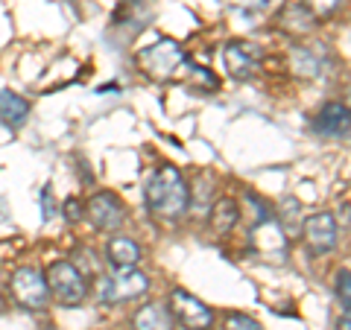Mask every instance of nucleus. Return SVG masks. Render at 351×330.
Listing matches in <instances>:
<instances>
[{"instance_id":"obj_1","label":"nucleus","mask_w":351,"mask_h":330,"mask_svg":"<svg viewBox=\"0 0 351 330\" xmlns=\"http://www.w3.org/2000/svg\"><path fill=\"white\" fill-rule=\"evenodd\" d=\"M191 205V190L184 184V175L164 164L152 173L147 181V207L161 219H179Z\"/></svg>"},{"instance_id":"obj_2","label":"nucleus","mask_w":351,"mask_h":330,"mask_svg":"<svg viewBox=\"0 0 351 330\" xmlns=\"http://www.w3.org/2000/svg\"><path fill=\"white\" fill-rule=\"evenodd\" d=\"M138 64L149 79L164 82V79H173V76L184 73V68H188V56H184L179 41L158 38L156 44H149V47H144L138 53Z\"/></svg>"},{"instance_id":"obj_3","label":"nucleus","mask_w":351,"mask_h":330,"mask_svg":"<svg viewBox=\"0 0 351 330\" xmlns=\"http://www.w3.org/2000/svg\"><path fill=\"white\" fill-rule=\"evenodd\" d=\"M44 281H47L50 295L64 307H80L85 301V295H88V278L68 260L50 263Z\"/></svg>"},{"instance_id":"obj_4","label":"nucleus","mask_w":351,"mask_h":330,"mask_svg":"<svg viewBox=\"0 0 351 330\" xmlns=\"http://www.w3.org/2000/svg\"><path fill=\"white\" fill-rule=\"evenodd\" d=\"M149 290V278L141 269H114V275L100 278V301L103 304H123L132 299H141Z\"/></svg>"},{"instance_id":"obj_5","label":"nucleus","mask_w":351,"mask_h":330,"mask_svg":"<svg viewBox=\"0 0 351 330\" xmlns=\"http://www.w3.org/2000/svg\"><path fill=\"white\" fill-rule=\"evenodd\" d=\"M170 316L173 322H179L184 330H211L214 313L205 301H199L188 290H173L170 292Z\"/></svg>"},{"instance_id":"obj_6","label":"nucleus","mask_w":351,"mask_h":330,"mask_svg":"<svg viewBox=\"0 0 351 330\" xmlns=\"http://www.w3.org/2000/svg\"><path fill=\"white\" fill-rule=\"evenodd\" d=\"M12 299L24 307V310H44L50 301V290H47V281H44V272L24 266L12 275Z\"/></svg>"},{"instance_id":"obj_7","label":"nucleus","mask_w":351,"mask_h":330,"mask_svg":"<svg viewBox=\"0 0 351 330\" xmlns=\"http://www.w3.org/2000/svg\"><path fill=\"white\" fill-rule=\"evenodd\" d=\"M252 251L261 260H272V263H284L287 260V237L278 228L276 219H261L252 231Z\"/></svg>"},{"instance_id":"obj_8","label":"nucleus","mask_w":351,"mask_h":330,"mask_svg":"<svg viewBox=\"0 0 351 330\" xmlns=\"http://www.w3.org/2000/svg\"><path fill=\"white\" fill-rule=\"evenodd\" d=\"M223 64L232 79H252L261 71V50L249 41H228L223 47Z\"/></svg>"},{"instance_id":"obj_9","label":"nucleus","mask_w":351,"mask_h":330,"mask_svg":"<svg viewBox=\"0 0 351 330\" xmlns=\"http://www.w3.org/2000/svg\"><path fill=\"white\" fill-rule=\"evenodd\" d=\"M85 211H88V219H91V225L100 228V231H114V228L123 225V219H126L123 202H120L114 193H108V190L94 193Z\"/></svg>"},{"instance_id":"obj_10","label":"nucleus","mask_w":351,"mask_h":330,"mask_svg":"<svg viewBox=\"0 0 351 330\" xmlns=\"http://www.w3.org/2000/svg\"><path fill=\"white\" fill-rule=\"evenodd\" d=\"M302 234H304V243L311 246V251L316 255H325L331 251L339 240V228H337V219L334 214H313L302 223Z\"/></svg>"},{"instance_id":"obj_11","label":"nucleus","mask_w":351,"mask_h":330,"mask_svg":"<svg viewBox=\"0 0 351 330\" xmlns=\"http://www.w3.org/2000/svg\"><path fill=\"white\" fill-rule=\"evenodd\" d=\"M313 129L322 138H348V105L346 103H325L313 117Z\"/></svg>"},{"instance_id":"obj_12","label":"nucleus","mask_w":351,"mask_h":330,"mask_svg":"<svg viewBox=\"0 0 351 330\" xmlns=\"http://www.w3.org/2000/svg\"><path fill=\"white\" fill-rule=\"evenodd\" d=\"M29 120V103L15 91H0V123L18 131Z\"/></svg>"},{"instance_id":"obj_13","label":"nucleus","mask_w":351,"mask_h":330,"mask_svg":"<svg viewBox=\"0 0 351 330\" xmlns=\"http://www.w3.org/2000/svg\"><path fill=\"white\" fill-rule=\"evenodd\" d=\"M132 327L135 330H176V322H173L167 307L152 301V304H144L132 316Z\"/></svg>"},{"instance_id":"obj_14","label":"nucleus","mask_w":351,"mask_h":330,"mask_svg":"<svg viewBox=\"0 0 351 330\" xmlns=\"http://www.w3.org/2000/svg\"><path fill=\"white\" fill-rule=\"evenodd\" d=\"M141 260V246L132 237H112L108 240V263L114 269H135Z\"/></svg>"},{"instance_id":"obj_15","label":"nucleus","mask_w":351,"mask_h":330,"mask_svg":"<svg viewBox=\"0 0 351 330\" xmlns=\"http://www.w3.org/2000/svg\"><path fill=\"white\" fill-rule=\"evenodd\" d=\"M237 223H240V205L232 199V196L217 199L214 207H211V228L217 231V234H228Z\"/></svg>"},{"instance_id":"obj_16","label":"nucleus","mask_w":351,"mask_h":330,"mask_svg":"<svg viewBox=\"0 0 351 330\" xmlns=\"http://www.w3.org/2000/svg\"><path fill=\"white\" fill-rule=\"evenodd\" d=\"M278 228L284 231V237H295L302 231V205L299 199H293V196H284L281 205H278Z\"/></svg>"},{"instance_id":"obj_17","label":"nucleus","mask_w":351,"mask_h":330,"mask_svg":"<svg viewBox=\"0 0 351 330\" xmlns=\"http://www.w3.org/2000/svg\"><path fill=\"white\" fill-rule=\"evenodd\" d=\"M343 6V0H302V9L311 18H325V15H334L337 9Z\"/></svg>"},{"instance_id":"obj_18","label":"nucleus","mask_w":351,"mask_h":330,"mask_svg":"<svg viewBox=\"0 0 351 330\" xmlns=\"http://www.w3.org/2000/svg\"><path fill=\"white\" fill-rule=\"evenodd\" d=\"M226 330H263L261 322H255L252 316H243V313H232L226 318Z\"/></svg>"},{"instance_id":"obj_19","label":"nucleus","mask_w":351,"mask_h":330,"mask_svg":"<svg viewBox=\"0 0 351 330\" xmlns=\"http://www.w3.org/2000/svg\"><path fill=\"white\" fill-rule=\"evenodd\" d=\"M348 278H351V272H348V266H343V269H339V275H337V295H339V307H343V313H348V307H351Z\"/></svg>"},{"instance_id":"obj_20","label":"nucleus","mask_w":351,"mask_h":330,"mask_svg":"<svg viewBox=\"0 0 351 330\" xmlns=\"http://www.w3.org/2000/svg\"><path fill=\"white\" fill-rule=\"evenodd\" d=\"M41 205H44V219H53L59 214L56 205H53V187H44L41 190Z\"/></svg>"},{"instance_id":"obj_21","label":"nucleus","mask_w":351,"mask_h":330,"mask_svg":"<svg viewBox=\"0 0 351 330\" xmlns=\"http://www.w3.org/2000/svg\"><path fill=\"white\" fill-rule=\"evenodd\" d=\"M64 216H68L71 223H76V219L82 216V214H80V202H76V199H68V202H64Z\"/></svg>"},{"instance_id":"obj_22","label":"nucleus","mask_w":351,"mask_h":330,"mask_svg":"<svg viewBox=\"0 0 351 330\" xmlns=\"http://www.w3.org/2000/svg\"><path fill=\"white\" fill-rule=\"evenodd\" d=\"M339 330H348V313H343V325H339Z\"/></svg>"}]
</instances>
